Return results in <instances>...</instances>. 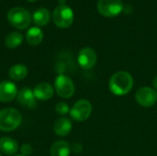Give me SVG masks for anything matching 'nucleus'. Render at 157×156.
<instances>
[{
  "label": "nucleus",
  "mask_w": 157,
  "mask_h": 156,
  "mask_svg": "<svg viewBox=\"0 0 157 156\" xmlns=\"http://www.w3.org/2000/svg\"><path fill=\"white\" fill-rule=\"evenodd\" d=\"M109 87L112 94L116 96H124L132 89L133 78L128 72H117L110 77Z\"/></svg>",
  "instance_id": "f257e3e1"
},
{
  "label": "nucleus",
  "mask_w": 157,
  "mask_h": 156,
  "mask_svg": "<svg viewBox=\"0 0 157 156\" xmlns=\"http://www.w3.org/2000/svg\"><path fill=\"white\" fill-rule=\"evenodd\" d=\"M22 122L21 113L14 108H6L0 110V131H12Z\"/></svg>",
  "instance_id": "f03ea898"
},
{
  "label": "nucleus",
  "mask_w": 157,
  "mask_h": 156,
  "mask_svg": "<svg viewBox=\"0 0 157 156\" xmlns=\"http://www.w3.org/2000/svg\"><path fill=\"white\" fill-rule=\"evenodd\" d=\"M7 19L9 23L17 29H27L31 22V17L29 11L20 6L10 9L7 13Z\"/></svg>",
  "instance_id": "7ed1b4c3"
},
{
  "label": "nucleus",
  "mask_w": 157,
  "mask_h": 156,
  "mask_svg": "<svg viewBox=\"0 0 157 156\" xmlns=\"http://www.w3.org/2000/svg\"><path fill=\"white\" fill-rule=\"evenodd\" d=\"M74 12L66 5H59L52 12V20L54 24L61 29L69 28L74 22Z\"/></svg>",
  "instance_id": "20e7f679"
},
{
  "label": "nucleus",
  "mask_w": 157,
  "mask_h": 156,
  "mask_svg": "<svg viewBox=\"0 0 157 156\" xmlns=\"http://www.w3.org/2000/svg\"><path fill=\"white\" fill-rule=\"evenodd\" d=\"M54 89L62 98H70L74 96L75 87L73 80L64 74H59L54 80Z\"/></svg>",
  "instance_id": "39448f33"
},
{
  "label": "nucleus",
  "mask_w": 157,
  "mask_h": 156,
  "mask_svg": "<svg viewBox=\"0 0 157 156\" xmlns=\"http://www.w3.org/2000/svg\"><path fill=\"white\" fill-rule=\"evenodd\" d=\"M92 104L86 99H80L75 103L73 108L70 109L71 118L78 122L86 120L92 113Z\"/></svg>",
  "instance_id": "423d86ee"
},
{
  "label": "nucleus",
  "mask_w": 157,
  "mask_h": 156,
  "mask_svg": "<svg viewBox=\"0 0 157 156\" xmlns=\"http://www.w3.org/2000/svg\"><path fill=\"white\" fill-rule=\"evenodd\" d=\"M97 8L102 16L113 17L123 10V4L121 0H98Z\"/></svg>",
  "instance_id": "0eeeda50"
},
{
  "label": "nucleus",
  "mask_w": 157,
  "mask_h": 156,
  "mask_svg": "<svg viewBox=\"0 0 157 156\" xmlns=\"http://www.w3.org/2000/svg\"><path fill=\"white\" fill-rule=\"evenodd\" d=\"M135 98L139 105L144 108H150L156 103L157 91L155 88L149 86L140 87L136 91Z\"/></svg>",
  "instance_id": "6e6552de"
},
{
  "label": "nucleus",
  "mask_w": 157,
  "mask_h": 156,
  "mask_svg": "<svg viewBox=\"0 0 157 156\" xmlns=\"http://www.w3.org/2000/svg\"><path fill=\"white\" fill-rule=\"evenodd\" d=\"M98 61L97 52L89 47L83 48L77 56V63L81 68L84 70H90L92 69Z\"/></svg>",
  "instance_id": "1a4fd4ad"
},
{
  "label": "nucleus",
  "mask_w": 157,
  "mask_h": 156,
  "mask_svg": "<svg viewBox=\"0 0 157 156\" xmlns=\"http://www.w3.org/2000/svg\"><path fill=\"white\" fill-rule=\"evenodd\" d=\"M17 86L11 81H2L0 83V101L10 102L17 96Z\"/></svg>",
  "instance_id": "9d476101"
},
{
  "label": "nucleus",
  "mask_w": 157,
  "mask_h": 156,
  "mask_svg": "<svg viewBox=\"0 0 157 156\" xmlns=\"http://www.w3.org/2000/svg\"><path fill=\"white\" fill-rule=\"evenodd\" d=\"M17 102L23 107L29 108H35L37 107L36 98L34 97L33 90L30 87L25 86L21 88L17 93Z\"/></svg>",
  "instance_id": "9b49d317"
},
{
  "label": "nucleus",
  "mask_w": 157,
  "mask_h": 156,
  "mask_svg": "<svg viewBox=\"0 0 157 156\" xmlns=\"http://www.w3.org/2000/svg\"><path fill=\"white\" fill-rule=\"evenodd\" d=\"M33 94L36 99L42 100V101L49 100L53 97L54 89L51 84L46 82H41L34 87Z\"/></svg>",
  "instance_id": "f8f14e48"
},
{
  "label": "nucleus",
  "mask_w": 157,
  "mask_h": 156,
  "mask_svg": "<svg viewBox=\"0 0 157 156\" xmlns=\"http://www.w3.org/2000/svg\"><path fill=\"white\" fill-rule=\"evenodd\" d=\"M72 128H73L72 121L68 118H65V117H61L58 120H56V121L54 122V126H53L55 134L61 137L67 136L71 132Z\"/></svg>",
  "instance_id": "ddd939ff"
},
{
  "label": "nucleus",
  "mask_w": 157,
  "mask_h": 156,
  "mask_svg": "<svg viewBox=\"0 0 157 156\" xmlns=\"http://www.w3.org/2000/svg\"><path fill=\"white\" fill-rule=\"evenodd\" d=\"M19 149L16 140L10 137H2L0 139V151L6 155H14Z\"/></svg>",
  "instance_id": "4468645a"
},
{
  "label": "nucleus",
  "mask_w": 157,
  "mask_h": 156,
  "mask_svg": "<svg viewBox=\"0 0 157 156\" xmlns=\"http://www.w3.org/2000/svg\"><path fill=\"white\" fill-rule=\"evenodd\" d=\"M70 153H71V146L65 141L55 142L50 149L51 156H69Z\"/></svg>",
  "instance_id": "2eb2a0df"
},
{
  "label": "nucleus",
  "mask_w": 157,
  "mask_h": 156,
  "mask_svg": "<svg viewBox=\"0 0 157 156\" xmlns=\"http://www.w3.org/2000/svg\"><path fill=\"white\" fill-rule=\"evenodd\" d=\"M26 40L31 46H37L41 43L43 40V32L38 27L30 28L26 33Z\"/></svg>",
  "instance_id": "dca6fc26"
},
{
  "label": "nucleus",
  "mask_w": 157,
  "mask_h": 156,
  "mask_svg": "<svg viewBox=\"0 0 157 156\" xmlns=\"http://www.w3.org/2000/svg\"><path fill=\"white\" fill-rule=\"evenodd\" d=\"M32 19L33 22L39 26V27H43L45 25H47L51 19V14L50 11L47 8H39L38 10H36L32 16Z\"/></svg>",
  "instance_id": "f3484780"
},
{
  "label": "nucleus",
  "mask_w": 157,
  "mask_h": 156,
  "mask_svg": "<svg viewBox=\"0 0 157 156\" xmlns=\"http://www.w3.org/2000/svg\"><path fill=\"white\" fill-rule=\"evenodd\" d=\"M28 74V68L24 64H15L8 70V75L12 80H23Z\"/></svg>",
  "instance_id": "a211bd4d"
},
{
  "label": "nucleus",
  "mask_w": 157,
  "mask_h": 156,
  "mask_svg": "<svg viewBox=\"0 0 157 156\" xmlns=\"http://www.w3.org/2000/svg\"><path fill=\"white\" fill-rule=\"evenodd\" d=\"M23 41V36L17 31H13L9 33L5 39V44L9 49H15L18 47Z\"/></svg>",
  "instance_id": "6ab92c4d"
},
{
  "label": "nucleus",
  "mask_w": 157,
  "mask_h": 156,
  "mask_svg": "<svg viewBox=\"0 0 157 156\" xmlns=\"http://www.w3.org/2000/svg\"><path fill=\"white\" fill-rule=\"evenodd\" d=\"M55 111L57 114L63 116V115L70 113V108L65 102H59L55 106Z\"/></svg>",
  "instance_id": "aec40b11"
},
{
  "label": "nucleus",
  "mask_w": 157,
  "mask_h": 156,
  "mask_svg": "<svg viewBox=\"0 0 157 156\" xmlns=\"http://www.w3.org/2000/svg\"><path fill=\"white\" fill-rule=\"evenodd\" d=\"M20 152H21V154L23 156L31 155V154H32V147H31V145H29L28 143L22 144L21 147H20Z\"/></svg>",
  "instance_id": "412c9836"
},
{
  "label": "nucleus",
  "mask_w": 157,
  "mask_h": 156,
  "mask_svg": "<svg viewBox=\"0 0 157 156\" xmlns=\"http://www.w3.org/2000/svg\"><path fill=\"white\" fill-rule=\"evenodd\" d=\"M73 152L75 154H79L82 152V145L80 144H74L73 146Z\"/></svg>",
  "instance_id": "4be33fe9"
},
{
  "label": "nucleus",
  "mask_w": 157,
  "mask_h": 156,
  "mask_svg": "<svg viewBox=\"0 0 157 156\" xmlns=\"http://www.w3.org/2000/svg\"><path fill=\"white\" fill-rule=\"evenodd\" d=\"M153 86H154V88L157 91V75L154 78V80H153Z\"/></svg>",
  "instance_id": "5701e85b"
},
{
  "label": "nucleus",
  "mask_w": 157,
  "mask_h": 156,
  "mask_svg": "<svg viewBox=\"0 0 157 156\" xmlns=\"http://www.w3.org/2000/svg\"><path fill=\"white\" fill-rule=\"evenodd\" d=\"M59 2H60V5H65L66 0H59Z\"/></svg>",
  "instance_id": "b1692460"
},
{
  "label": "nucleus",
  "mask_w": 157,
  "mask_h": 156,
  "mask_svg": "<svg viewBox=\"0 0 157 156\" xmlns=\"http://www.w3.org/2000/svg\"><path fill=\"white\" fill-rule=\"evenodd\" d=\"M28 1H29V2H34V1H36V0H28Z\"/></svg>",
  "instance_id": "393cba45"
},
{
  "label": "nucleus",
  "mask_w": 157,
  "mask_h": 156,
  "mask_svg": "<svg viewBox=\"0 0 157 156\" xmlns=\"http://www.w3.org/2000/svg\"><path fill=\"white\" fill-rule=\"evenodd\" d=\"M16 156H23L22 154H19V155H16Z\"/></svg>",
  "instance_id": "a878e982"
},
{
  "label": "nucleus",
  "mask_w": 157,
  "mask_h": 156,
  "mask_svg": "<svg viewBox=\"0 0 157 156\" xmlns=\"http://www.w3.org/2000/svg\"><path fill=\"white\" fill-rule=\"evenodd\" d=\"M0 156H2V155H1V154H0Z\"/></svg>",
  "instance_id": "bb28decb"
}]
</instances>
